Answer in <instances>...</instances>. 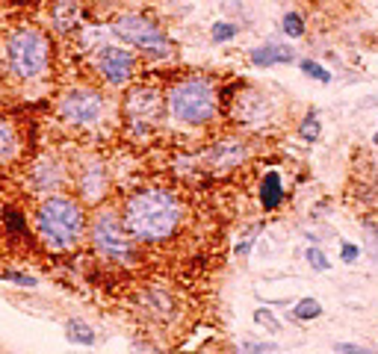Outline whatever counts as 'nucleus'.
<instances>
[{
    "instance_id": "obj_18",
    "label": "nucleus",
    "mask_w": 378,
    "mask_h": 354,
    "mask_svg": "<svg viewBox=\"0 0 378 354\" xmlns=\"http://www.w3.org/2000/svg\"><path fill=\"white\" fill-rule=\"evenodd\" d=\"M142 305L154 319H166L174 307V301L169 293H162V289H148V293H142Z\"/></svg>"
},
{
    "instance_id": "obj_27",
    "label": "nucleus",
    "mask_w": 378,
    "mask_h": 354,
    "mask_svg": "<svg viewBox=\"0 0 378 354\" xmlns=\"http://www.w3.org/2000/svg\"><path fill=\"white\" fill-rule=\"evenodd\" d=\"M236 33H239L236 24H231V21H216V24L210 27V39L216 42V45H222V42H231Z\"/></svg>"
},
{
    "instance_id": "obj_32",
    "label": "nucleus",
    "mask_w": 378,
    "mask_h": 354,
    "mask_svg": "<svg viewBox=\"0 0 378 354\" xmlns=\"http://www.w3.org/2000/svg\"><path fill=\"white\" fill-rule=\"evenodd\" d=\"M243 351L245 354H269V351H275V343H251V339H245Z\"/></svg>"
},
{
    "instance_id": "obj_19",
    "label": "nucleus",
    "mask_w": 378,
    "mask_h": 354,
    "mask_svg": "<svg viewBox=\"0 0 378 354\" xmlns=\"http://www.w3.org/2000/svg\"><path fill=\"white\" fill-rule=\"evenodd\" d=\"M66 337H68V343L74 346H95V328L86 322V319H68L66 322Z\"/></svg>"
},
{
    "instance_id": "obj_12",
    "label": "nucleus",
    "mask_w": 378,
    "mask_h": 354,
    "mask_svg": "<svg viewBox=\"0 0 378 354\" xmlns=\"http://www.w3.org/2000/svg\"><path fill=\"white\" fill-rule=\"evenodd\" d=\"M207 166L210 169H234V166H239V162L245 160V145L239 142V139H219L216 145H213L210 151H207Z\"/></svg>"
},
{
    "instance_id": "obj_15",
    "label": "nucleus",
    "mask_w": 378,
    "mask_h": 354,
    "mask_svg": "<svg viewBox=\"0 0 378 354\" xmlns=\"http://www.w3.org/2000/svg\"><path fill=\"white\" fill-rule=\"evenodd\" d=\"M257 198H260V207L263 210H278L284 204V180L278 171H266L260 180L257 189Z\"/></svg>"
},
{
    "instance_id": "obj_11",
    "label": "nucleus",
    "mask_w": 378,
    "mask_h": 354,
    "mask_svg": "<svg viewBox=\"0 0 378 354\" xmlns=\"http://www.w3.org/2000/svg\"><path fill=\"white\" fill-rule=\"evenodd\" d=\"M80 0H54L50 3V12H47V18H50V27H54L56 36H68L77 30V21H80Z\"/></svg>"
},
{
    "instance_id": "obj_7",
    "label": "nucleus",
    "mask_w": 378,
    "mask_h": 354,
    "mask_svg": "<svg viewBox=\"0 0 378 354\" xmlns=\"http://www.w3.org/2000/svg\"><path fill=\"white\" fill-rule=\"evenodd\" d=\"M89 233H92V245L100 257L107 260H116V263H124V260H133L136 251H133V243H130V233L124 227L121 216L112 210H100L95 213V219L89 222Z\"/></svg>"
},
{
    "instance_id": "obj_22",
    "label": "nucleus",
    "mask_w": 378,
    "mask_h": 354,
    "mask_svg": "<svg viewBox=\"0 0 378 354\" xmlns=\"http://www.w3.org/2000/svg\"><path fill=\"white\" fill-rule=\"evenodd\" d=\"M281 30H284V36H289V39H301V36L308 33V24H305V18H301V12H284Z\"/></svg>"
},
{
    "instance_id": "obj_31",
    "label": "nucleus",
    "mask_w": 378,
    "mask_h": 354,
    "mask_svg": "<svg viewBox=\"0 0 378 354\" xmlns=\"http://www.w3.org/2000/svg\"><path fill=\"white\" fill-rule=\"evenodd\" d=\"M334 351H337V354H375L372 348L358 346V343H337V346H334Z\"/></svg>"
},
{
    "instance_id": "obj_3",
    "label": "nucleus",
    "mask_w": 378,
    "mask_h": 354,
    "mask_svg": "<svg viewBox=\"0 0 378 354\" xmlns=\"http://www.w3.org/2000/svg\"><path fill=\"white\" fill-rule=\"evenodd\" d=\"M54 42L30 24H18L3 36V68L15 83H36L50 71Z\"/></svg>"
},
{
    "instance_id": "obj_8",
    "label": "nucleus",
    "mask_w": 378,
    "mask_h": 354,
    "mask_svg": "<svg viewBox=\"0 0 378 354\" xmlns=\"http://www.w3.org/2000/svg\"><path fill=\"white\" fill-rule=\"evenodd\" d=\"M56 112L68 124H74V128H95L100 116H104V95L95 92V88H83V86L68 88L59 98Z\"/></svg>"
},
{
    "instance_id": "obj_5",
    "label": "nucleus",
    "mask_w": 378,
    "mask_h": 354,
    "mask_svg": "<svg viewBox=\"0 0 378 354\" xmlns=\"http://www.w3.org/2000/svg\"><path fill=\"white\" fill-rule=\"evenodd\" d=\"M109 27L124 45L142 50L148 59H166L169 56V36L162 33L148 15H142V12H121V15L112 18Z\"/></svg>"
},
{
    "instance_id": "obj_35",
    "label": "nucleus",
    "mask_w": 378,
    "mask_h": 354,
    "mask_svg": "<svg viewBox=\"0 0 378 354\" xmlns=\"http://www.w3.org/2000/svg\"><path fill=\"white\" fill-rule=\"evenodd\" d=\"M0 83H3V68H0Z\"/></svg>"
},
{
    "instance_id": "obj_24",
    "label": "nucleus",
    "mask_w": 378,
    "mask_h": 354,
    "mask_svg": "<svg viewBox=\"0 0 378 354\" xmlns=\"http://www.w3.org/2000/svg\"><path fill=\"white\" fill-rule=\"evenodd\" d=\"M0 281L27 286V289H36V286H39V277H33V275H27V272H21V269H3V272H0Z\"/></svg>"
},
{
    "instance_id": "obj_10",
    "label": "nucleus",
    "mask_w": 378,
    "mask_h": 354,
    "mask_svg": "<svg viewBox=\"0 0 378 354\" xmlns=\"http://www.w3.org/2000/svg\"><path fill=\"white\" fill-rule=\"evenodd\" d=\"M269 100L263 98L257 88H251V86H243V88H236V98L231 100V116L234 121H239L243 128H263V124L269 121Z\"/></svg>"
},
{
    "instance_id": "obj_30",
    "label": "nucleus",
    "mask_w": 378,
    "mask_h": 354,
    "mask_svg": "<svg viewBox=\"0 0 378 354\" xmlns=\"http://www.w3.org/2000/svg\"><path fill=\"white\" fill-rule=\"evenodd\" d=\"M358 257H361V245H355V243H343V245H340V260H343L346 266L358 263Z\"/></svg>"
},
{
    "instance_id": "obj_33",
    "label": "nucleus",
    "mask_w": 378,
    "mask_h": 354,
    "mask_svg": "<svg viewBox=\"0 0 378 354\" xmlns=\"http://www.w3.org/2000/svg\"><path fill=\"white\" fill-rule=\"evenodd\" d=\"M248 251H251V243H239V245H236V254H243V257H245Z\"/></svg>"
},
{
    "instance_id": "obj_34",
    "label": "nucleus",
    "mask_w": 378,
    "mask_h": 354,
    "mask_svg": "<svg viewBox=\"0 0 378 354\" xmlns=\"http://www.w3.org/2000/svg\"><path fill=\"white\" fill-rule=\"evenodd\" d=\"M372 145H375V148H378V133H375V136H372Z\"/></svg>"
},
{
    "instance_id": "obj_9",
    "label": "nucleus",
    "mask_w": 378,
    "mask_h": 354,
    "mask_svg": "<svg viewBox=\"0 0 378 354\" xmlns=\"http://www.w3.org/2000/svg\"><path fill=\"white\" fill-rule=\"evenodd\" d=\"M92 66L98 71V77L104 80L112 88H128L130 77L136 71V54L128 47H119V45H104L95 50L92 56Z\"/></svg>"
},
{
    "instance_id": "obj_6",
    "label": "nucleus",
    "mask_w": 378,
    "mask_h": 354,
    "mask_svg": "<svg viewBox=\"0 0 378 354\" xmlns=\"http://www.w3.org/2000/svg\"><path fill=\"white\" fill-rule=\"evenodd\" d=\"M121 112L130 130L136 133L154 130L162 121V116H166V92H160L157 86H148V83H136L124 92Z\"/></svg>"
},
{
    "instance_id": "obj_13",
    "label": "nucleus",
    "mask_w": 378,
    "mask_h": 354,
    "mask_svg": "<svg viewBox=\"0 0 378 354\" xmlns=\"http://www.w3.org/2000/svg\"><path fill=\"white\" fill-rule=\"evenodd\" d=\"M248 59H251V66H257V68L287 66V62L296 59V50L289 45H284V42H266V45H260V47L251 50Z\"/></svg>"
},
{
    "instance_id": "obj_23",
    "label": "nucleus",
    "mask_w": 378,
    "mask_h": 354,
    "mask_svg": "<svg viewBox=\"0 0 378 354\" xmlns=\"http://www.w3.org/2000/svg\"><path fill=\"white\" fill-rule=\"evenodd\" d=\"M319 133H322V124H319V112L317 109H310L305 118H301V124H298V136L305 139V142H317L319 139Z\"/></svg>"
},
{
    "instance_id": "obj_4",
    "label": "nucleus",
    "mask_w": 378,
    "mask_h": 354,
    "mask_svg": "<svg viewBox=\"0 0 378 354\" xmlns=\"http://www.w3.org/2000/svg\"><path fill=\"white\" fill-rule=\"evenodd\" d=\"M166 112L183 128H204L219 112L216 83L207 77H181L166 88Z\"/></svg>"
},
{
    "instance_id": "obj_17",
    "label": "nucleus",
    "mask_w": 378,
    "mask_h": 354,
    "mask_svg": "<svg viewBox=\"0 0 378 354\" xmlns=\"http://www.w3.org/2000/svg\"><path fill=\"white\" fill-rule=\"evenodd\" d=\"M21 154V139L18 130L6 116H0V166H6Z\"/></svg>"
},
{
    "instance_id": "obj_14",
    "label": "nucleus",
    "mask_w": 378,
    "mask_h": 354,
    "mask_svg": "<svg viewBox=\"0 0 378 354\" xmlns=\"http://www.w3.org/2000/svg\"><path fill=\"white\" fill-rule=\"evenodd\" d=\"M30 183L39 189V192L56 195V189L62 186V171H59L50 160H39V162H36V166L30 169Z\"/></svg>"
},
{
    "instance_id": "obj_29",
    "label": "nucleus",
    "mask_w": 378,
    "mask_h": 354,
    "mask_svg": "<svg viewBox=\"0 0 378 354\" xmlns=\"http://www.w3.org/2000/svg\"><path fill=\"white\" fill-rule=\"evenodd\" d=\"M363 236H367V248H370V257L378 263V227L375 224H363Z\"/></svg>"
},
{
    "instance_id": "obj_25",
    "label": "nucleus",
    "mask_w": 378,
    "mask_h": 354,
    "mask_svg": "<svg viewBox=\"0 0 378 354\" xmlns=\"http://www.w3.org/2000/svg\"><path fill=\"white\" fill-rule=\"evenodd\" d=\"M305 260H308V266H310L313 272H328L331 269V260L325 257V251L317 248V245H308L305 248Z\"/></svg>"
},
{
    "instance_id": "obj_1",
    "label": "nucleus",
    "mask_w": 378,
    "mask_h": 354,
    "mask_svg": "<svg viewBox=\"0 0 378 354\" xmlns=\"http://www.w3.org/2000/svg\"><path fill=\"white\" fill-rule=\"evenodd\" d=\"M121 222L136 243L157 245L166 243L183 224L181 198L162 186H145L133 192L121 207Z\"/></svg>"
},
{
    "instance_id": "obj_28",
    "label": "nucleus",
    "mask_w": 378,
    "mask_h": 354,
    "mask_svg": "<svg viewBox=\"0 0 378 354\" xmlns=\"http://www.w3.org/2000/svg\"><path fill=\"white\" fill-rule=\"evenodd\" d=\"M255 322H257L260 328H266L269 334H278V331H281V322H275V316H272L269 310H255Z\"/></svg>"
},
{
    "instance_id": "obj_21",
    "label": "nucleus",
    "mask_w": 378,
    "mask_h": 354,
    "mask_svg": "<svg viewBox=\"0 0 378 354\" xmlns=\"http://www.w3.org/2000/svg\"><path fill=\"white\" fill-rule=\"evenodd\" d=\"M3 227H6L9 236H24L27 233V216H24V210L6 207L3 210Z\"/></svg>"
},
{
    "instance_id": "obj_26",
    "label": "nucleus",
    "mask_w": 378,
    "mask_h": 354,
    "mask_svg": "<svg viewBox=\"0 0 378 354\" xmlns=\"http://www.w3.org/2000/svg\"><path fill=\"white\" fill-rule=\"evenodd\" d=\"M298 68L308 74V77H313L317 83H331V71L322 68L317 59H298Z\"/></svg>"
},
{
    "instance_id": "obj_16",
    "label": "nucleus",
    "mask_w": 378,
    "mask_h": 354,
    "mask_svg": "<svg viewBox=\"0 0 378 354\" xmlns=\"http://www.w3.org/2000/svg\"><path fill=\"white\" fill-rule=\"evenodd\" d=\"M104 183H107L104 169H100L98 162H92V166L77 177L80 198H83V201H92V204H95V201H100V195H104Z\"/></svg>"
},
{
    "instance_id": "obj_20",
    "label": "nucleus",
    "mask_w": 378,
    "mask_h": 354,
    "mask_svg": "<svg viewBox=\"0 0 378 354\" xmlns=\"http://www.w3.org/2000/svg\"><path fill=\"white\" fill-rule=\"evenodd\" d=\"M319 316H322V305L313 295L293 305V322H313V319H319Z\"/></svg>"
},
{
    "instance_id": "obj_2",
    "label": "nucleus",
    "mask_w": 378,
    "mask_h": 354,
    "mask_svg": "<svg viewBox=\"0 0 378 354\" xmlns=\"http://www.w3.org/2000/svg\"><path fill=\"white\" fill-rule=\"evenodd\" d=\"M33 227L39 233L42 245L54 254H68L80 243L86 231V213L77 198L71 195H45L36 207Z\"/></svg>"
}]
</instances>
